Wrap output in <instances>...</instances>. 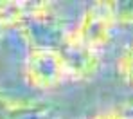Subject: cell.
I'll use <instances>...</instances> for the list:
<instances>
[{
	"label": "cell",
	"mask_w": 133,
	"mask_h": 119,
	"mask_svg": "<svg viewBox=\"0 0 133 119\" xmlns=\"http://www.w3.org/2000/svg\"><path fill=\"white\" fill-rule=\"evenodd\" d=\"M113 72L122 85L133 89V36L119 47L113 58Z\"/></svg>",
	"instance_id": "8992f818"
},
{
	"label": "cell",
	"mask_w": 133,
	"mask_h": 119,
	"mask_svg": "<svg viewBox=\"0 0 133 119\" xmlns=\"http://www.w3.org/2000/svg\"><path fill=\"white\" fill-rule=\"evenodd\" d=\"M20 76L31 94H50L72 83L59 47L25 49L20 61Z\"/></svg>",
	"instance_id": "3957f363"
},
{
	"label": "cell",
	"mask_w": 133,
	"mask_h": 119,
	"mask_svg": "<svg viewBox=\"0 0 133 119\" xmlns=\"http://www.w3.org/2000/svg\"><path fill=\"white\" fill-rule=\"evenodd\" d=\"M87 119H131V116L124 110L122 105H108L97 108Z\"/></svg>",
	"instance_id": "52a82bcc"
},
{
	"label": "cell",
	"mask_w": 133,
	"mask_h": 119,
	"mask_svg": "<svg viewBox=\"0 0 133 119\" xmlns=\"http://www.w3.org/2000/svg\"><path fill=\"white\" fill-rule=\"evenodd\" d=\"M59 51L65 58L72 83L92 81L94 78L99 76V72L103 69V63H104V54L85 49L81 45H76L65 38L59 45Z\"/></svg>",
	"instance_id": "277c9868"
},
{
	"label": "cell",
	"mask_w": 133,
	"mask_h": 119,
	"mask_svg": "<svg viewBox=\"0 0 133 119\" xmlns=\"http://www.w3.org/2000/svg\"><path fill=\"white\" fill-rule=\"evenodd\" d=\"M70 20L59 5L50 2H20L15 34L31 47H59Z\"/></svg>",
	"instance_id": "7a4b0ae2"
},
{
	"label": "cell",
	"mask_w": 133,
	"mask_h": 119,
	"mask_svg": "<svg viewBox=\"0 0 133 119\" xmlns=\"http://www.w3.org/2000/svg\"><path fill=\"white\" fill-rule=\"evenodd\" d=\"M121 105L124 107V110H126V112L131 116V119H133V96H131V97H128V99H126L124 103H121Z\"/></svg>",
	"instance_id": "ba28073f"
},
{
	"label": "cell",
	"mask_w": 133,
	"mask_h": 119,
	"mask_svg": "<svg viewBox=\"0 0 133 119\" xmlns=\"http://www.w3.org/2000/svg\"><path fill=\"white\" fill-rule=\"evenodd\" d=\"M121 29L119 4L115 2H92L87 4L68 25L65 40L85 49L106 54Z\"/></svg>",
	"instance_id": "6da1fadb"
},
{
	"label": "cell",
	"mask_w": 133,
	"mask_h": 119,
	"mask_svg": "<svg viewBox=\"0 0 133 119\" xmlns=\"http://www.w3.org/2000/svg\"><path fill=\"white\" fill-rule=\"evenodd\" d=\"M49 107L32 94L0 87V119H49Z\"/></svg>",
	"instance_id": "5b68a950"
}]
</instances>
